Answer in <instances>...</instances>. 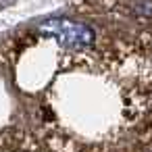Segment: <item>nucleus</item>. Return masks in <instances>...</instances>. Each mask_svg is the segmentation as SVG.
<instances>
[{
    "mask_svg": "<svg viewBox=\"0 0 152 152\" xmlns=\"http://www.w3.org/2000/svg\"><path fill=\"white\" fill-rule=\"evenodd\" d=\"M137 137H140V146H144V148H152V113L144 119V123L140 125V133H137Z\"/></svg>",
    "mask_w": 152,
    "mask_h": 152,
    "instance_id": "obj_4",
    "label": "nucleus"
},
{
    "mask_svg": "<svg viewBox=\"0 0 152 152\" xmlns=\"http://www.w3.org/2000/svg\"><path fill=\"white\" fill-rule=\"evenodd\" d=\"M56 125L50 148L65 140L67 150L108 148L152 113V54L133 40H108L69 50L54 83Z\"/></svg>",
    "mask_w": 152,
    "mask_h": 152,
    "instance_id": "obj_1",
    "label": "nucleus"
},
{
    "mask_svg": "<svg viewBox=\"0 0 152 152\" xmlns=\"http://www.w3.org/2000/svg\"><path fill=\"white\" fill-rule=\"evenodd\" d=\"M69 2L77 9V11H94V9H102V11H113L117 9L123 0H69Z\"/></svg>",
    "mask_w": 152,
    "mask_h": 152,
    "instance_id": "obj_3",
    "label": "nucleus"
},
{
    "mask_svg": "<svg viewBox=\"0 0 152 152\" xmlns=\"http://www.w3.org/2000/svg\"><path fill=\"white\" fill-rule=\"evenodd\" d=\"M40 31L44 34H50V38H54L63 48L67 50H75V48H86V46H92L96 42V34L90 25H83V23H75V21H69V19H56V21H50L46 25L40 27Z\"/></svg>",
    "mask_w": 152,
    "mask_h": 152,
    "instance_id": "obj_2",
    "label": "nucleus"
}]
</instances>
